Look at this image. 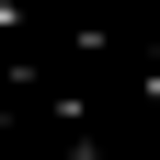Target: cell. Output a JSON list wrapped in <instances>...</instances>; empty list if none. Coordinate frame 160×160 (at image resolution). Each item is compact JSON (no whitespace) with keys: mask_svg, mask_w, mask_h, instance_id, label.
I'll use <instances>...</instances> for the list:
<instances>
[{"mask_svg":"<svg viewBox=\"0 0 160 160\" xmlns=\"http://www.w3.org/2000/svg\"><path fill=\"white\" fill-rule=\"evenodd\" d=\"M0 12H12V0H0Z\"/></svg>","mask_w":160,"mask_h":160,"instance_id":"1","label":"cell"}]
</instances>
